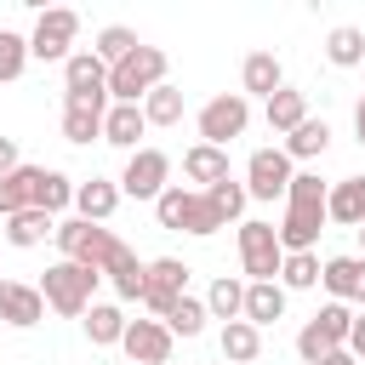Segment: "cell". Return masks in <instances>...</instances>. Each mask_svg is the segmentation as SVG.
Instances as JSON below:
<instances>
[{"instance_id": "obj_1", "label": "cell", "mask_w": 365, "mask_h": 365, "mask_svg": "<svg viewBox=\"0 0 365 365\" xmlns=\"http://www.w3.org/2000/svg\"><path fill=\"white\" fill-rule=\"evenodd\" d=\"M325 188L314 171H297L291 188H285V217H279V251H314L319 234H325Z\"/></svg>"}, {"instance_id": "obj_2", "label": "cell", "mask_w": 365, "mask_h": 365, "mask_svg": "<svg viewBox=\"0 0 365 365\" xmlns=\"http://www.w3.org/2000/svg\"><path fill=\"white\" fill-rule=\"evenodd\" d=\"M97 279H103L97 268L57 257V262L40 274V297H46V308H51V314H63V319H80V314L91 308V291H97Z\"/></svg>"}, {"instance_id": "obj_3", "label": "cell", "mask_w": 365, "mask_h": 365, "mask_svg": "<svg viewBox=\"0 0 365 365\" xmlns=\"http://www.w3.org/2000/svg\"><path fill=\"white\" fill-rule=\"evenodd\" d=\"M154 217H160V228H171V234H194V240H211L222 222H217V211H211V200L200 194V188H188V182H171L160 200H154Z\"/></svg>"}, {"instance_id": "obj_4", "label": "cell", "mask_w": 365, "mask_h": 365, "mask_svg": "<svg viewBox=\"0 0 365 365\" xmlns=\"http://www.w3.org/2000/svg\"><path fill=\"white\" fill-rule=\"evenodd\" d=\"M154 86H165V51L160 46H137L125 63L108 68V103H143Z\"/></svg>"}, {"instance_id": "obj_5", "label": "cell", "mask_w": 365, "mask_h": 365, "mask_svg": "<svg viewBox=\"0 0 365 365\" xmlns=\"http://www.w3.org/2000/svg\"><path fill=\"white\" fill-rule=\"evenodd\" d=\"M51 240H57V251H63L68 262H86V268H97V274H103V268H108V257L125 245L114 228H103V222H86V217H68V222H57V234H51Z\"/></svg>"}, {"instance_id": "obj_6", "label": "cell", "mask_w": 365, "mask_h": 365, "mask_svg": "<svg viewBox=\"0 0 365 365\" xmlns=\"http://www.w3.org/2000/svg\"><path fill=\"white\" fill-rule=\"evenodd\" d=\"M74 34H80V11L51 6V11H40V17H34L29 57H40V63H68V57H74Z\"/></svg>"}, {"instance_id": "obj_7", "label": "cell", "mask_w": 365, "mask_h": 365, "mask_svg": "<svg viewBox=\"0 0 365 365\" xmlns=\"http://www.w3.org/2000/svg\"><path fill=\"white\" fill-rule=\"evenodd\" d=\"M200 143H211V148H228L234 137H245V125H251V103L240 97V91H217L205 108H200Z\"/></svg>"}, {"instance_id": "obj_8", "label": "cell", "mask_w": 365, "mask_h": 365, "mask_svg": "<svg viewBox=\"0 0 365 365\" xmlns=\"http://www.w3.org/2000/svg\"><path fill=\"white\" fill-rule=\"evenodd\" d=\"M279 262H285V251H279V234H274V222H240V268H245V285H257V279H279Z\"/></svg>"}, {"instance_id": "obj_9", "label": "cell", "mask_w": 365, "mask_h": 365, "mask_svg": "<svg viewBox=\"0 0 365 365\" xmlns=\"http://www.w3.org/2000/svg\"><path fill=\"white\" fill-rule=\"evenodd\" d=\"M188 262L182 257H154V262H143V308L154 314V319H165L171 314V302L177 297H188Z\"/></svg>"}, {"instance_id": "obj_10", "label": "cell", "mask_w": 365, "mask_h": 365, "mask_svg": "<svg viewBox=\"0 0 365 365\" xmlns=\"http://www.w3.org/2000/svg\"><path fill=\"white\" fill-rule=\"evenodd\" d=\"M171 188V154L165 148H137L131 160H125V171H120V194H131V200H160Z\"/></svg>"}, {"instance_id": "obj_11", "label": "cell", "mask_w": 365, "mask_h": 365, "mask_svg": "<svg viewBox=\"0 0 365 365\" xmlns=\"http://www.w3.org/2000/svg\"><path fill=\"white\" fill-rule=\"evenodd\" d=\"M63 103H108V68L97 63L91 46L63 63Z\"/></svg>"}, {"instance_id": "obj_12", "label": "cell", "mask_w": 365, "mask_h": 365, "mask_svg": "<svg viewBox=\"0 0 365 365\" xmlns=\"http://www.w3.org/2000/svg\"><path fill=\"white\" fill-rule=\"evenodd\" d=\"M291 177H297V171H291L285 148H257L251 165H245V194H251V200H285Z\"/></svg>"}, {"instance_id": "obj_13", "label": "cell", "mask_w": 365, "mask_h": 365, "mask_svg": "<svg viewBox=\"0 0 365 365\" xmlns=\"http://www.w3.org/2000/svg\"><path fill=\"white\" fill-rule=\"evenodd\" d=\"M120 348H125L131 365H171V331L160 319H125Z\"/></svg>"}, {"instance_id": "obj_14", "label": "cell", "mask_w": 365, "mask_h": 365, "mask_svg": "<svg viewBox=\"0 0 365 365\" xmlns=\"http://www.w3.org/2000/svg\"><path fill=\"white\" fill-rule=\"evenodd\" d=\"M40 319H46V297H40V285L0 279V325H11V331H29V325H40Z\"/></svg>"}, {"instance_id": "obj_15", "label": "cell", "mask_w": 365, "mask_h": 365, "mask_svg": "<svg viewBox=\"0 0 365 365\" xmlns=\"http://www.w3.org/2000/svg\"><path fill=\"white\" fill-rule=\"evenodd\" d=\"M319 285L331 291V302H365V257H325Z\"/></svg>"}, {"instance_id": "obj_16", "label": "cell", "mask_w": 365, "mask_h": 365, "mask_svg": "<svg viewBox=\"0 0 365 365\" xmlns=\"http://www.w3.org/2000/svg\"><path fill=\"white\" fill-rule=\"evenodd\" d=\"M279 86H285V68H279V57H274V51H251V57L240 63V97H245V103H251V97H262V103H268Z\"/></svg>"}, {"instance_id": "obj_17", "label": "cell", "mask_w": 365, "mask_h": 365, "mask_svg": "<svg viewBox=\"0 0 365 365\" xmlns=\"http://www.w3.org/2000/svg\"><path fill=\"white\" fill-rule=\"evenodd\" d=\"M325 222H342V228L365 222V177H342L325 188Z\"/></svg>"}, {"instance_id": "obj_18", "label": "cell", "mask_w": 365, "mask_h": 365, "mask_svg": "<svg viewBox=\"0 0 365 365\" xmlns=\"http://www.w3.org/2000/svg\"><path fill=\"white\" fill-rule=\"evenodd\" d=\"M143 131H148V120H143L137 103H108V114H103V143H108V148L137 154V137H143Z\"/></svg>"}, {"instance_id": "obj_19", "label": "cell", "mask_w": 365, "mask_h": 365, "mask_svg": "<svg viewBox=\"0 0 365 365\" xmlns=\"http://www.w3.org/2000/svg\"><path fill=\"white\" fill-rule=\"evenodd\" d=\"M240 319L245 325H274V319H285V285L279 279H257V285H245V308H240Z\"/></svg>"}, {"instance_id": "obj_20", "label": "cell", "mask_w": 365, "mask_h": 365, "mask_svg": "<svg viewBox=\"0 0 365 365\" xmlns=\"http://www.w3.org/2000/svg\"><path fill=\"white\" fill-rule=\"evenodd\" d=\"M114 205H120V182H108V177L74 182V217H86V222H108Z\"/></svg>"}, {"instance_id": "obj_21", "label": "cell", "mask_w": 365, "mask_h": 365, "mask_svg": "<svg viewBox=\"0 0 365 365\" xmlns=\"http://www.w3.org/2000/svg\"><path fill=\"white\" fill-rule=\"evenodd\" d=\"M182 177H188V182H200V194H205L211 182H222V177H228V148L194 143V148L182 154Z\"/></svg>"}, {"instance_id": "obj_22", "label": "cell", "mask_w": 365, "mask_h": 365, "mask_svg": "<svg viewBox=\"0 0 365 365\" xmlns=\"http://www.w3.org/2000/svg\"><path fill=\"white\" fill-rule=\"evenodd\" d=\"M103 279L114 285V297H120V302H143V262H137V251H131V245H120V251L108 257Z\"/></svg>"}, {"instance_id": "obj_23", "label": "cell", "mask_w": 365, "mask_h": 365, "mask_svg": "<svg viewBox=\"0 0 365 365\" xmlns=\"http://www.w3.org/2000/svg\"><path fill=\"white\" fill-rule=\"evenodd\" d=\"M302 120H308V97H302L297 86H279V91L268 97V131H274V137H291Z\"/></svg>"}, {"instance_id": "obj_24", "label": "cell", "mask_w": 365, "mask_h": 365, "mask_svg": "<svg viewBox=\"0 0 365 365\" xmlns=\"http://www.w3.org/2000/svg\"><path fill=\"white\" fill-rule=\"evenodd\" d=\"M46 234H57V217H46V211H17V217H6V245H17V251H34V245H46Z\"/></svg>"}, {"instance_id": "obj_25", "label": "cell", "mask_w": 365, "mask_h": 365, "mask_svg": "<svg viewBox=\"0 0 365 365\" xmlns=\"http://www.w3.org/2000/svg\"><path fill=\"white\" fill-rule=\"evenodd\" d=\"M80 325H86L91 348H114V342L125 336V314H120V302H91V308L80 314Z\"/></svg>"}, {"instance_id": "obj_26", "label": "cell", "mask_w": 365, "mask_h": 365, "mask_svg": "<svg viewBox=\"0 0 365 365\" xmlns=\"http://www.w3.org/2000/svg\"><path fill=\"white\" fill-rule=\"evenodd\" d=\"M217 348H222V365H251L262 354V331L245 325V319H228L222 336H217Z\"/></svg>"}, {"instance_id": "obj_27", "label": "cell", "mask_w": 365, "mask_h": 365, "mask_svg": "<svg viewBox=\"0 0 365 365\" xmlns=\"http://www.w3.org/2000/svg\"><path fill=\"white\" fill-rule=\"evenodd\" d=\"M103 114H108V103H63V137L86 148L91 137H103Z\"/></svg>"}, {"instance_id": "obj_28", "label": "cell", "mask_w": 365, "mask_h": 365, "mask_svg": "<svg viewBox=\"0 0 365 365\" xmlns=\"http://www.w3.org/2000/svg\"><path fill=\"white\" fill-rule=\"evenodd\" d=\"M63 205H74V182H68L63 171H51V165H40V171H34V211H46V217H57Z\"/></svg>"}, {"instance_id": "obj_29", "label": "cell", "mask_w": 365, "mask_h": 365, "mask_svg": "<svg viewBox=\"0 0 365 365\" xmlns=\"http://www.w3.org/2000/svg\"><path fill=\"white\" fill-rule=\"evenodd\" d=\"M325 63H331V68H359V63H365V29H354V23L331 29V34H325Z\"/></svg>"}, {"instance_id": "obj_30", "label": "cell", "mask_w": 365, "mask_h": 365, "mask_svg": "<svg viewBox=\"0 0 365 365\" xmlns=\"http://www.w3.org/2000/svg\"><path fill=\"white\" fill-rule=\"evenodd\" d=\"M137 46H143V40H137V29H125V23H108V29H103V34L91 40V51H97V63H103V68L125 63V57H131Z\"/></svg>"}, {"instance_id": "obj_31", "label": "cell", "mask_w": 365, "mask_h": 365, "mask_svg": "<svg viewBox=\"0 0 365 365\" xmlns=\"http://www.w3.org/2000/svg\"><path fill=\"white\" fill-rule=\"evenodd\" d=\"M325 148H331V125L314 120V114L285 137V160H314V154H325Z\"/></svg>"}, {"instance_id": "obj_32", "label": "cell", "mask_w": 365, "mask_h": 365, "mask_svg": "<svg viewBox=\"0 0 365 365\" xmlns=\"http://www.w3.org/2000/svg\"><path fill=\"white\" fill-rule=\"evenodd\" d=\"M205 200H211V211H217V222H222V228H228V222H240V217H245V205H251L245 182H234V177L211 182V188H205Z\"/></svg>"}, {"instance_id": "obj_33", "label": "cell", "mask_w": 365, "mask_h": 365, "mask_svg": "<svg viewBox=\"0 0 365 365\" xmlns=\"http://www.w3.org/2000/svg\"><path fill=\"white\" fill-rule=\"evenodd\" d=\"M279 285H285V297H291V291H314V285H319V251H285Z\"/></svg>"}, {"instance_id": "obj_34", "label": "cell", "mask_w": 365, "mask_h": 365, "mask_svg": "<svg viewBox=\"0 0 365 365\" xmlns=\"http://www.w3.org/2000/svg\"><path fill=\"white\" fill-rule=\"evenodd\" d=\"M240 308H245V279H228V274L211 279V291H205V314L228 325V319H240Z\"/></svg>"}, {"instance_id": "obj_35", "label": "cell", "mask_w": 365, "mask_h": 365, "mask_svg": "<svg viewBox=\"0 0 365 365\" xmlns=\"http://www.w3.org/2000/svg\"><path fill=\"white\" fill-rule=\"evenodd\" d=\"M34 171L40 165H17L11 177H0V217H17L34 205Z\"/></svg>"}, {"instance_id": "obj_36", "label": "cell", "mask_w": 365, "mask_h": 365, "mask_svg": "<svg viewBox=\"0 0 365 365\" xmlns=\"http://www.w3.org/2000/svg\"><path fill=\"white\" fill-rule=\"evenodd\" d=\"M137 108H143V120H148V125H177V120H182V91L165 80V86H154Z\"/></svg>"}, {"instance_id": "obj_37", "label": "cell", "mask_w": 365, "mask_h": 365, "mask_svg": "<svg viewBox=\"0 0 365 365\" xmlns=\"http://www.w3.org/2000/svg\"><path fill=\"white\" fill-rule=\"evenodd\" d=\"M205 319H211V314H205V297H177V302H171V314H165L160 325H165L171 336H200V331H205Z\"/></svg>"}, {"instance_id": "obj_38", "label": "cell", "mask_w": 365, "mask_h": 365, "mask_svg": "<svg viewBox=\"0 0 365 365\" xmlns=\"http://www.w3.org/2000/svg\"><path fill=\"white\" fill-rule=\"evenodd\" d=\"M23 68H29V40L11 34V29H0V80H17Z\"/></svg>"}, {"instance_id": "obj_39", "label": "cell", "mask_w": 365, "mask_h": 365, "mask_svg": "<svg viewBox=\"0 0 365 365\" xmlns=\"http://www.w3.org/2000/svg\"><path fill=\"white\" fill-rule=\"evenodd\" d=\"M314 325H319V331L342 348V342H348V325H354V308H348V302H325V308L314 314Z\"/></svg>"}, {"instance_id": "obj_40", "label": "cell", "mask_w": 365, "mask_h": 365, "mask_svg": "<svg viewBox=\"0 0 365 365\" xmlns=\"http://www.w3.org/2000/svg\"><path fill=\"white\" fill-rule=\"evenodd\" d=\"M297 354H302V365H319L325 354H336V342H331V336H325V331L308 319V325L297 331Z\"/></svg>"}, {"instance_id": "obj_41", "label": "cell", "mask_w": 365, "mask_h": 365, "mask_svg": "<svg viewBox=\"0 0 365 365\" xmlns=\"http://www.w3.org/2000/svg\"><path fill=\"white\" fill-rule=\"evenodd\" d=\"M23 165V154H17V137H0V177H11Z\"/></svg>"}, {"instance_id": "obj_42", "label": "cell", "mask_w": 365, "mask_h": 365, "mask_svg": "<svg viewBox=\"0 0 365 365\" xmlns=\"http://www.w3.org/2000/svg\"><path fill=\"white\" fill-rule=\"evenodd\" d=\"M354 359H365V314H354V325H348V342H342Z\"/></svg>"}, {"instance_id": "obj_43", "label": "cell", "mask_w": 365, "mask_h": 365, "mask_svg": "<svg viewBox=\"0 0 365 365\" xmlns=\"http://www.w3.org/2000/svg\"><path fill=\"white\" fill-rule=\"evenodd\" d=\"M354 137H359V148H365V97L354 103Z\"/></svg>"}, {"instance_id": "obj_44", "label": "cell", "mask_w": 365, "mask_h": 365, "mask_svg": "<svg viewBox=\"0 0 365 365\" xmlns=\"http://www.w3.org/2000/svg\"><path fill=\"white\" fill-rule=\"evenodd\" d=\"M319 365H359V359H354V354H348V348H336V354H325V359H319Z\"/></svg>"}, {"instance_id": "obj_45", "label": "cell", "mask_w": 365, "mask_h": 365, "mask_svg": "<svg viewBox=\"0 0 365 365\" xmlns=\"http://www.w3.org/2000/svg\"><path fill=\"white\" fill-rule=\"evenodd\" d=\"M359 245H365V222H359Z\"/></svg>"}, {"instance_id": "obj_46", "label": "cell", "mask_w": 365, "mask_h": 365, "mask_svg": "<svg viewBox=\"0 0 365 365\" xmlns=\"http://www.w3.org/2000/svg\"><path fill=\"white\" fill-rule=\"evenodd\" d=\"M359 68H365V63H359Z\"/></svg>"}, {"instance_id": "obj_47", "label": "cell", "mask_w": 365, "mask_h": 365, "mask_svg": "<svg viewBox=\"0 0 365 365\" xmlns=\"http://www.w3.org/2000/svg\"><path fill=\"white\" fill-rule=\"evenodd\" d=\"M0 331H6V325H0Z\"/></svg>"}]
</instances>
